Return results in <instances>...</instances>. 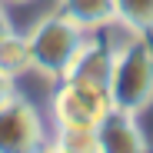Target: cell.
<instances>
[{"instance_id":"obj_9","label":"cell","mask_w":153,"mask_h":153,"mask_svg":"<svg viewBox=\"0 0 153 153\" xmlns=\"http://www.w3.org/2000/svg\"><path fill=\"white\" fill-rule=\"evenodd\" d=\"M50 140L67 153H100L97 143V126L80 123H50Z\"/></svg>"},{"instance_id":"obj_5","label":"cell","mask_w":153,"mask_h":153,"mask_svg":"<svg viewBox=\"0 0 153 153\" xmlns=\"http://www.w3.org/2000/svg\"><path fill=\"white\" fill-rule=\"evenodd\" d=\"M97 143L100 153H150L146 137L140 130V117L117 107L97 123Z\"/></svg>"},{"instance_id":"obj_4","label":"cell","mask_w":153,"mask_h":153,"mask_svg":"<svg viewBox=\"0 0 153 153\" xmlns=\"http://www.w3.org/2000/svg\"><path fill=\"white\" fill-rule=\"evenodd\" d=\"M50 140V120L27 97H13L0 107V153H40Z\"/></svg>"},{"instance_id":"obj_7","label":"cell","mask_w":153,"mask_h":153,"mask_svg":"<svg viewBox=\"0 0 153 153\" xmlns=\"http://www.w3.org/2000/svg\"><path fill=\"white\" fill-rule=\"evenodd\" d=\"M57 10L67 13L73 23H80L83 30L97 33L113 20V0H57Z\"/></svg>"},{"instance_id":"obj_1","label":"cell","mask_w":153,"mask_h":153,"mask_svg":"<svg viewBox=\"0 0 153 153\" xmlns=\"http://www.w3.org/2000/svg\"><path fill=\"white\" fill-rule=\"evenodd\" d=\"M90 30H83L80 23H73L67 13H60L57 7L37 17V23L27 30V43H30V70L47 76V80H63L70 63L76 60L80 47L87 43Z\"/></svg>"},{"instance_id":"obj_13","label":"cell","mask_w":153,"mask_h":153,"mask_svg":"<svg viewBox=\"0 0 153 153\" xmlns=\"http://www.w3.org/2000/svg\"><path fill=\"white\" fill-rule=\"evenodd\" d=\"M40 153H67V150H60V146H57V143H53V140H47V143H43V150H40Z\"/></svg>"},{"instance_id":"obj_8","label":"cell","mask_w":153,"mask_h":153,"mask_svg":"<svg viewBox=\"0 0 153 153\" xmlns=\"http://www.w3.org/2000/svg\"><path fill=\"white\" fill-rule=\"evenodd\" d=\"M0 70L10 73V76L30 73V43H27V33H20L13 27L7 33H0Z\"/></svg>"},{"instance_id":"obj_14","label":"cell","mask_w":153,"mask_h":153,"mask_svg":"<svg viewBox=\"0 0 153 153\" xmlns=\"http://www.w3.org/2000/svg\"><path fill=\"white\" fill-rule=\"evenodd\" d=\"M4 4L10 7V4H33V0H4Z\"/></svg>"},{"instance_id":"obj_2","label":"cell","mask_w":153,"mask_h":153,"mask_svg":"<svg viewBox=\"0 0 153 153\" xmlns=\"http://www.w3.org/2000/svg\"><path fill=\"white\" fill-rule=\"evenodd\" d=\"M110 103L126 113H143L153 103V43L150 37H137L113 53L110 70Z\"/></svg>"},{"instance_id":"obj_10","label":"cell","mask_w":153,"mask_h":153,"mask_svg":"<svg viewBox=\"0 0 153 153\" xmlns=\"http://www.w3.org/2000/svg\"><path fill=\"white\" fill-rule=\"evenodd\" d=\"M113 17L143 37H153V0H113Z\"/></svg>"},{"instance_id":"obj_11","label":"cell","mask_w":153,"mask_h":153,"mask_svg":"<svg viewBox=\"0 0 153 153\" xmlns=\"http://www.w3.org/2000/svg\"><path fill=\"white\" fill-rule=\"evenodd\" d=\"M17 93H20V90H17V76H10V73H4V70H0V107H4V103H10Z\"/></svg>"},{"instance_id":"obj_6","label":"cell","mask_w":153,"mask_h":153,"mask_svg":"<svg viewBox=\"0 0 153 153\" xmlns=\"http://www.w3.org/2000/svg\"><path fill=\"white\" fill-rule=\"evenodd\" d=\"M110 70H113V50H110L103 40H100L97 33H90L87 43L80 47V53H76V60L70 63L67 76L107 87V83H110Z\"/></svg>"},{"instance_id":"obj_3","label":"cell","mask_w":153,"mask_h":153,"mask_svg":"<svg viewBox=\"0 0 153 153\" xmlns=\"http://www.w3.org/2000/svg\"><path fill=\"white\" fill-rule=\"evenodd\" d=\"M110 110H113L110 90L100 87V83H87V80L63 76V80H57L53 93H50V123L97 126Z\"/></svg>"},{"instance_id":"obj_12","label":"cell","mask_w":153,"mask_h":153,"mask_svg":"<svg viewBox=\"0 0 153 153\" xmlns=\"http://www.w3.org/2000/svg\"><path fill=\"white\" fill-rule=\"evenodd\" d=\"M13 27V20H10V10H7V4L0 0V33H7Z\"/></svg>"}]
</instances>
